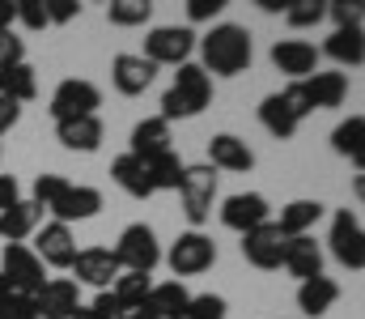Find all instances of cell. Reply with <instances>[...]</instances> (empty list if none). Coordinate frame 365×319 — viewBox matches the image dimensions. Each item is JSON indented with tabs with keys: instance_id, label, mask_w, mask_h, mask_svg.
Returning a JSON list of instances; mask_svg holds the SVG:
<instances>
[{
	"instance_id": "1",
	"label": "cell",
	"mask_w": 365,
	"mask_h": 319,
	"mask_svg": "<svg viewBox=\"0 0 365 319\" xmlns=\"http://www.w3.org/2000/svg\"><path fill=\"white\" fill-rule=\"evenodd\" d=\"M195 47H200V60H204L200 69L212 73V77H238V73L251 69V56H255L247 26H234V21H217L204 39H195Z\"/></svg>"
},
{
	"instance_id": "2",
	"label": "cell",
	"mask_w": 365,
	"mask_h": 319,
	"mask_svg": "<svg viewBox=\"0 0 365 319\" xmlns=\"http://www.w3.org/2000/svg\"><path fill=\"white\" fill-rule=\"evenodd\" d=\"M212 103V77L200 64H179L170 90L162 94V119H195L200 111H208Z\"/></svg>"
},
{
	"instance_id": "3",
	"label": "cell",
	"mask_w": 365,
	"mask_h": 319,
	"mask_svg": "<svg viewBox=\"0 0 365 319\" xmlns=\"http://www.w3.org/2000/svg\"><path fill=\"white\" fill-rule=\"evenodd\" d=\"M110 255L119 260V273H153L162 264V243L145 221H132L119 234V243L110 247Z\"/></svg>"
},
{
	"instance_id": "4",
	"label": "cell",
	"mask_w": 365,
	"mask_h": 319,
	"mask_svg": "<svg viewBox=\"0 0 365 319\" xmlns=\"http://www.w3.org/2000/svg\"><path fill=\"white\" fill-rule=\"evenodd\" d=\"M179 196H182V213H187L191 230H200V226L208 221V213H212V205H217V171H212L208 162L182 166Z\"/></svg>"
},
{
	"instance_id": "5",
	"label": "cell",
	"mask_w": 365,
	"mask_h": 319,
	"mask_svg": "<svg viewBox=\"0 0 365 319\" xmlns=\"http://www.w3.org/2000/svg\"><path fill=\"white\" fill-rule=\"evenodd\" d=\"M191 51H195V30L191 26H153L149 34H145V60L153 64V69H162V64H191Z\"/></svg>"
},
{
	"instance_id": "6",
	"label": "cell",
	"mask_w": 365,
	"mask_h": 319,
	"mask_svg": "<svg viewBox=\"0 0 365 319\" xmlns=\"http://www.w3.org/2000/svg\"><path fill=\"white\" fill-rule=\"evenodd\" d=\"M0 277L9 281L13 294H38L47 285V273H43V260L26 247V243H4V255H0Z\"/></svg>"
},
{
	"instance_id": "7",
	"label": "cell",
	"mask_w": 365,
	"mask_h": 319,
	"mask_svg": "<svg viewBox=\"0 0 365 319\" xmlns=\"http://www.w3.org/2000/svg\"><path fill=\"white\" fill-rule=\"evenodd\" d=\"M166 264H170L175 277H200V273H208L217 264V243L208 234H200V230H187L170 243Z\"/></svg>"
},
{
	"instance_id": "8",
	"label": "cell",
	"mask_w": 365,
	"mask_h": 319,
	"mask_svg": "<svg viewBox=\"0 0 365 319\" xmlns=\"http://www.w3.org/2000/svg\"><path fill=\"white\" fill-rule=\"evenodd\" d=\"M98 106H102V90L86 81V77H64L60 86H56V94H51V119L56 123H64V119H86V115H98Z\"/></svg>"
},
{
	"instance_id": "9",
	"label": "cell",
	"mask_w": 365,
	"mask_h": 319,
	"mask_svg": "<svg viewBox=\"0 0 365 319\" xmlns=\"http://www.w3.org/2000/svg\"><path fill=\"white\" fill-rule=\"evenodd\" d=\"M327 243H331V255H336L344 268H353V273L365 268V230H361V217L353 209H336Z\"/></svg>"
},
{
	"instance_id": "10",
	"label": "cell",
	"mask_w": 365,
	"mask_h": 319,
	"mask_svg": "<svg viewBox=\"0 0 365 319\" xmlns=\"http://www.w3.org/2000/svg\"><path fill=\"white\" fill-rule=\"evenodd\" d=\"M264 221H272V205H268V196H259V192H234V196L221 201V226H225V230L251 234V230H259Z\"/></svg>"
},
{
	"instance_id": "11",
	"label": "cell",
	"mask_w": 365,
	"mask_h": 319,
	"mask_svg": "<svg viewBox=\"0 0 365 319\" xmlns=\"http://www.w3.org/2000/svg\"><path fill=\"white\" fill-rule=\"evenodd\" d=\"M284 247H289V238L276 230V221H264L259 230L242 234V260L251 268H264V273H272V268L284 264Z\"/></svg>"
},
{
	"instance_id": "12",
	"label": "cell",
	"mask_w": 365,
	"mask_h": 319,
	"mask_svg": "<svg viewBox=\"0 0 365 319\" xmlns=\"http://www.w3.org/2000/svg\"><path fill=\"white\" fill-rule=\"evenodd\" d=\"M30 251L43 260V268H73V260H77L73 226H64V221H47V226H38V238H34Z\"/></svg>"
},
{
	"instance_id": "13",
	"label": "cell",
	"mask_w": 365,
	"mask_h": 319,
	"mask_svg": "<svg viewBox=\"0 0 365 319\" xmlns=\"http://www.w3.org/2000/svg\"><path fill=\"white\" fill-rule=\"evenodd\" d=\"M77 277V285H93V290H110L119 277V260L110 255V247H77V260L68 268Z\"/></svg>"
},
{
	"instance_id": "14",
	"label": "cell",
	"mask_w": 365,
	"mask_h": 319,
	"mask_svg": "<svg viewBox=\"0 0 365 319\" xmlns=\"http://www.w3.org/2000/svg\"><path fill=\"white\" fill-rule=\"evenodd\" d=\"M38 319H73L81 307V285L73 277H47V285L34 294Z\"/></svg>"
},
{
	"instance_id": "15",
	"label": "cell",
	"mask_w": 365,
	"mask_h": 319,
	"mask_svg": "<svg viewBox=\"0 0 365 319\" xmlns=\"http://www.w3.org/2000/svg\"><path fill=\"white\" fill-rule=\"evenodd\" d=\"M153 77H158V69H153L145 56H136V51H119V56L110 60V86H115L123 98L145 94V90L153 86Z\"/></svg>"
},
{
	"instance_id": "16",
	"label": "cell",
	"mask_w": 365,
	"mask_h": 319,
	"mask_svg": "<svg viewBox=\"0 0 365 319\" xmlns=\"http://www.w3.org/2000/svg\"><path fill=\"white\" fill-rule=\"evenodd\" d=\"M98 209H102V192L90 188V183H68V188L47 205V213H51L56 221H64V226L90 221V217H98Z\"/></svg>"
},
{
	"instance_id": "17",
	"label": "cell",
	"mask_w": 365,
	"mask_h": 319,
	"mask_svg": "<svg viewBox=\"0 0 365 319\" xmlns=\"http://www.w3.org/2000/svg\"><path fill=\"white\" fill-rule=\"evenodd\" d=\"M272 64L280 73H289L293 81H306L310 73H319V47L306 39H280L272 43Z\"/></svg>"
},
{
	"instance_id": "18",
	"label": "cell",
	"mask_w": 365,
	"mask_h": 319,
	"mask_svg": "<svg viewBox=\"0 0 365 319\" xmlns=\"http://www.w3.org/2000/svg\"><path fill=\"white\" fill-rule=\"evenodd\" d=\"M208 166L212 171H230V175H247L255 166V153H251V145L242 136L221 132V136L208 141Z\"/></svg>"
},
{
	"instance_id": "19",
	"label": "cell",
	"mask_w": 365,
	"mask_h": 319,
	"mask_svg": "<svg viewBox=\"0 0 365 319\" xmlns=\"http://www.w3.org/2000/svg\"><path fill=\"white\" fill-rule=\"evenodd\" d=\"M280 268H289V277H297V281H314V277H323V247L310 234H297V238H289Z\"/></svg>"
},
{
	"instance_id": "20",
	"label": "cell",
	"mask_w": 365,
	"mask_h": 319,
	"mask_svg": "<svg viewBox=\"0 0 365 319\" xmlns=\"http://www.w3.org/2000/svg\"><path fill=\"white\" fill-rule=\"evenodd\" d=\"M132 149V158H140V162H149V158H158V153H166L170 149V123L162 119V115H149V119H140L136 128H132V141H128Z\"/></svg>"
},
{
	"instance_id": "21",
	"label": "cell",
	"mask_w": 365,
	"mask_h": 319,
	"mask_svg": "<svg viewBox=\"0 0 365 319\" xmlns=\"http://www.w3.org/2000/svg\"><path fill=\"white\" fill-rule=\"evenodd\" d=\"M102 136H106V128H102V119H98V115L56 123V141H60L64 149H73V153H93V149L102 145Z\"/></svg>"
},
{
	"instance_id": "22",
	"label": "cell",
	"mask_w": 365,
	"mask_h": 319,
	"mask_svg": "<svg viewBox=\"0 0 365 319\" xmlns=\"http://www.w3.org/2000/svg\"><path fill=\"white\" fill-rule=\"evenodd\" d=\"M38 226H43V205H34V201H17V205H9L0 213V238L4 243H21Z\"/></svg>"
},
{
	"instance_id": "23",
	"label": "cell",
	"mask_w": 365,
	"mask_h": 319,
	"mask_svg": "<svg viewBox=\"0 0 365 319\" xmlns=\"http://www.w3.org/2000/svg\"><path fill=\"white\" fill-rule=\"evenodd\" d=\"M340 298V285L331 277H314V281H302L297 285V307H302V319H319L327 315Z\"/></svg>"
},
{
	"instance_id": "24",
	"label": "cell",
	"mask_w": 365,
	"mask_h": 319,
	"mask_svg": "<svg viewBox=\"0 0 365 319\" xmlns=\"http://www.w3.org/2000/svg\"><path fill=\"white\" fill-rule=\"evenodd\" d=\"M302 86H306L314 111H331V106H340L349 98V77L344 73H310Z\"/></svg>"
},
{
	"instance_id": "25",
	"label": "cell",
	"mask_w": 365,
	"mask_h": 319,
	"mask_svg": "<svg viewBox=\"0 0 365 319\" xmlns=\"http://www.w3.org/2000/svg\"><path fill=\"white\" fill-rule=\"evenodd\" d=\"M187 303H191V294L182 290V281H162L149 290L145 311H153L158 319H187Z\"/></svg>"
},
{
	"instance_id": "26",
	"label": "cell",
	"mask_w": 365,
	"mask_h": 319,
	"mask_svg": "<svg viewBox=\"0 0 365 319\" xmlns=\"http://www.w3.org/2000/svg\"><path fill=\"white\" fill-rule=\"evenodd\" d=\"M110 179H115L132 201H149V196H153L149 175H145V162H140V158H132V153H119V158L110 162Z\"/></svg>"
},
{
	"instance_id": "27",
	"label": "cell",
	"mask_w": 365,
	"mask_h": 319,
	"mask_svg": "<svg viewBox=\"0 0 365 319\" xmlns=\"http://www.w3.org/2000/svg\"><path fill=\"white\" fill-rule=\"evenodd\" d=\"M323 51H327L336 64H349V69H357V64L365 60V30H361V26L331 30V39L323 43Z\"/></svg>"
},
{
	"instance_id": "28",
	"label": "cell",
	"mask_w": 365,
	"mask_h": 319,
	"mask_svg": "<svg viewBox=\"0 0 365 319\" xmlns=\"http://www.w3.org/2000/svg\"><path fill=\"white\" fill-rule=\"evenodd\" d=\"M182 162L175 149H166V153H158V158H149L145 162V175H149V188L153 192H179V179H182Z\"/></svg>"
},
{
	"instance_id": "29",
	"label": "cell",
	"mask_w": 365,
	"mask_h": 319,
	"mask_svg": "<svg viewBox=\"0 0 365 319\" xmlns=\"http://www.w3.org/2000/svg\"><path fill=\"white\" fill-rule=\"evenodd\" d=\"M331 149H336L340 158H353V162H357V171H361L365 115H349V119H340V123H336V132H331Z\"/></svg>"
},
{
	"instance_id": "30",
	"label": "cell",
	"mask_w": 365,
	"mask_h": 319,
	"mask_svg": "<svg viewBox=\"0 0 365 319\" xmlns=\"http://www.w3.org/2000/svg\"><path fill=\"white\" fill-rule=\"evenodd\" d=\"M319 217H323V205H319V201H289V205L280 209L276 230H280L284 238H297V234H306Z\"/></svg>"
},
{
	"instance_id": "31",
	"label": "cell",
	"mask_w": 365,
	"mask_h": 319,
	"mask_svg": "<svg viewBox=\"0 0 365 319\" xmlns=\"http://www.w3.org/2000/svg\"><path fill=\"white\" fill-rule=\"evenodd\" d=\"M38 94V77L30 64H9L0 69V98H13V103H30Z\"/></svg>"
},
{
	"instance_id": "32",
	"label": "cell",
	"mask_w": 365,
	"mask_h": 319,
	"mask_svg": "<svg viewBox=\"0 0 365 319\" xmlns=\"http://www.w3.org/2000/svg\"><path fill=\"white\" fill-rule=\"evenodd\" d=\"M259 123L272 132L276 141H293V132H297V115L284 106L280 94H268V98L259 103Z\"/></svg>"
},
{
	"instance_id": "33",
	"label": "cell",
	"mask_w": 365,
	"mask_h": 319,
	"mask_svg": "<svg viewBox=\"0 0 365 319\" xmlns=\"http://www.w3.org/2000/svg\"><path fill=\"white\" fill-rule=\"evenodd\" d=\"M149 290H153L149 273H119V277H115V285H110V294L119 298V307H123V311H140V307H145V298H149Z\"/></svg>"
},
{
	"instance_id": "34",
	"label": "cell",
	"mask_w": 365,
	"mask_h": 319,
	"mask_svg": "<svg viewBox=\"0 0 365 319\" xmlns=\"http://www.w3.org/2000/svg\"><path fill=\"white\" fill-rule=\"evenodd\" d=\"M149 17H153V4H149V0H110V4H106V21H110V26H123V30L145 26Z\"/></svg>"
},
{
	"instance_id": "35",
	"label": "cell",
	"mask_w": 365,
	"mask_h": 319,
	"mask_svg": "<svg viewBox=\"0 0 365 319\" xmlns=\"http://www.w3.org/2000/svg\"><path fill=\"white\" fill-rule=\"evenodd\" d=\"M327 17V0H289L284 9V21L293 30H306V26H319Z\"/></svg>"
},
{
	"instance_id": "36",
	"label": "cell",
	"mask_w": 365,
	"mask_h": 319,
	"mask_svg": "<svg viewBox=\"0 0 365 319\" xmlns=\"http://www.w3.org/2000/svg\"><path fill=\"white\" fill-rule=\"evenodd\" d=\"M225 315H230V307H225L221 294H191V303H187V319H225Z\"/></svg>"
},
{
	"instance_id": "37",
	"label": "cell",
	"mask_w": 365,
	"mask_h": 319,
	"mask_svg": "<svg viewBox=\"0 0 365 319\" xmlns=\"http://www.w3.org/2000/svg\"><path fill=\"white\" fill-rule=\"evenodd\" d=\"M0 319H38V307H34V298L30 294H4L0 298Z\"/></svg>"
},
{
	"instance_id": "38",
	"label": "cell",
	"mask_w": 365,
	"mask_h": 319,
	"mask_svg": "<svg viewBox=\"0 0 365 319\" xmlns=\"http://www.w3.org/2000/svg\"><path fill=\"white\" fill-rule=\"evenodd\" d=\"M13 21H21L26 30H43L47 26L43 0H13Z\"/></svg>"
},
{
	"instance_id": "39",
	"label": "cell",
	"mask_w": 365,
	"mask_h": 319,
	"mask_svg": "<svg viewBox=\"0 0 365 319\" xmlns=\"http://www.w3.org/2000/svg\"><path fill=\"white\" fill-rule=\"evenodd\" d=\"M64 188H68V179H64V175H38V179H34V196H30V201H34V205H43V213H47V205H51Z\"/></svg>"
},
{
	"instance_id": "40",
	"label": "cell",
	"mask_w": 365,
	"mask_h": 319,
	"mask_svg": "<svg viewBox=\"0 0 365 319\" xmlns=\"http://www.w3.org/2000/svg\"><path fill=\"white\" fill-rule=\"evenodd\" d=\"M327 17L336 21V30L361 26V4H357V0H327Z\"/></svg>"
},
{
	"instance_id": "41",
	"label": "cell",
	"mask_w": 365,
	"mask_h": 319,
	"mask_svg": "<svg viewBox=\"0 0 365 319\" xmlns=\"http://www.w3.org/2000/svg\"><path fill=\"white\" fill-rule=\"evenodd\" d=\"M280 98H284V106L297 115V123H302L306 115H314V106H310V94H306V86H302V81H289V86L280 90Z\"/></svg>"
},
{
	"instance_id": "42",
	"label": "cell",
	"mask_w": 365,
	"mask_h": 319,
	"mask_svg": "<svg viewBox=\"0 0 365 319\" xmlns=\"http://www.w3.org/2000/svg\"><path fill=\"white\" fill-rule=\"evenodd\" d=\"M9 64H26V39H17V30H0V69Z\"/></svg>"
},
{
	"instance_id": "43",
	"label": "cell",
	"mask_w": 365,
	"mask_h": 319,
	"mask_svg": "<svg viewBox=\"0 0 365 319\" xmlns=\"http://www.w3.org/2000/svg\"><path fill=\"white\" fill-rule=\"evenodd\" d=\"M43 13H47V26H68L73 17H81V4L77 0H43Z\"/></svg>"
},
{
	"instance_id": "44",
	"label": "cell",
	"mask_w": 365,
	"mask_h": 319,
	"mask_svg": "<svg viewBox=\"0 0 365 319\" xmlns=\"http://www.w3.org/2000/svg\"><path fill=\"white\" fill-rule=\"evenodd\" d=\"M90 311H93L98 319H123V315H128V311L119 307V298H115L110 290H98V298L90 303Z\"/></svg>"
},
{
	"instance_id": "45",
	"label": "cell",
	"mask_w": 365,
	"mask_h": 319,
	"mask_svg": "<svg viewBox=\"0 0 365 319\" xmlns=\"http://www.w3.org/2000/svg\"><path fill=\"white\" fill-rule=\"evenodd\" d=\"M225 9V0H187V21H212Z\"/></svg>"
},
{
	"instance_id": "46",
	"label": "cell",
	"mask_w": 365,
	"mask_h": 319,
	"mask_svg": "<svg viewBox=\"0 0 365 319\" xmlns=\"http://www.w3.org/2000/svg\"><path fill=\"white\" fill-rule=\"evenodd\" d=\"M17 201H21V183L13 175H0V213L9 209V205H17Z\"/></svg>"
},
{
	"instance_id": "47",
	"label": "cell",
	"mask_w": 365,
	"mask_h": 319,
	"mask_svg": "<svg viewBox=\"0 0 365 319\" xmlns=\"http://www.w3.org/2000/svg\"><path fill=\"white\" fill-rule=\"evenodd\" d=\"M21 119V103H13V98H0V136L13 128Z\"/></svg>"
},
{
	"instance_id": "48",
	"label": "cell",
	"mask_w": 365,
	"mask_h": 319,
	"mask_svg": "<svg viewBox=\"0 0 365 319\" xmlns=\"http://www.w3.org/2000/svg\"><path fill=\"white\" fill-rule=\"evenodd\" d=\"M0 30H13V0H0Z\"/></svg>"
},
{
	"instance_id": "49",
	"label": "cell",
	"mask_w": 365,
	"mask_h": 319,
	"mask_svg": "<svg viewBox=\"0 0 365 319\" xmlns=\"http://www.w3.org/2000/svg\"><path fill=\"white\" fill-rule=\"evenodd\" d=\"M255 4H259L264 13H284V9H289V0H255Z\"/></svg>"
},
{
	"instance_id": "50",
	"label": "cell",
	"mask_w": 365,
	"mask_h": 319,
	"mask_svg": "<svg viewBox=\"0 0 365 319\" xmlns=\"http://www.w3.org/2000/svg\"><path fill=\"white\" fill-rule=\"evenodd\" d=\"M123 319H158V315H153V311H145V307H140V311H128V315H123Z\"/></svg>"
},
{
	"instance_id": "51",
	"label": "cell",
	"mask_w": 365,
	"mask_h": 319,
	"mask_svg": "<svg viewBox=\"0 0 365 319\" xmlns=\"http://www.w3.org/2000/svg\"><path fill=\"white\" fill-rule=\"evenodd\" d=\"M73 319H98V315H93L90 307H77V315H73Z\"/></svg>"
},
{
	"instance_id": "52",
	"label": "cell",
	"mask_w": 365,
	"mask_h": 319,
	"mask_svg": "<svg viewBox=\"0 0 365 319\" xmlns=\"http://www.w3.org/2000/svg\"><path fill=\"white\" fill-rule=\"evenodd\" d=\"M4 294H9V281H4V277H0V298H4Z\"/></svg>"
}]
</instances>
